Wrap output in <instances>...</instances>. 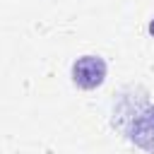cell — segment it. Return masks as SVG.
<instances>
[{"label": "cell", "mask_w": 154, "mask_h": 154, "mask_svg": "<svg viewBox=\"0 0 154 154\" xmlns=\"http://www.w3.org/2000/svg\"><path fill=\"white\" fill-rule=\"evenodd\" d=\"M106 77V63L99 55H84L72 65V79L82 89H94Z\"/></svg>", "instance_id": "obj_1"}]
</instances>
